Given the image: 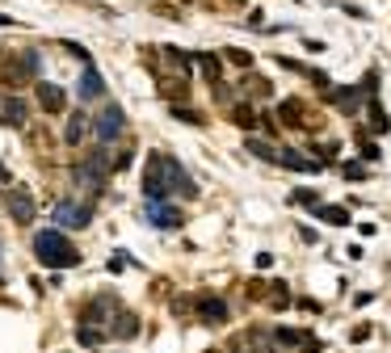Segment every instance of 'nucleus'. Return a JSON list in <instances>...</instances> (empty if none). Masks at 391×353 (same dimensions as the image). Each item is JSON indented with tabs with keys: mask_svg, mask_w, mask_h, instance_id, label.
<instances>
[{
	"mask_svg": "<svg viewBox=\"0 0 391 353\" xmlns=\"http://www.w3.org/2000/svg\"><path fill=\"white\" fill-rule=\"evenodd\" d=\"M34 252H38V261H42L46 269H72V265H80L76 244H72L64 231H55V227L34 236Z\"/></svg>",
	"mask_w": 391,
	"mask_h": 353,
	"instance_id": "f257e3e1",
	"label": "nucleus"
},
{
	"mask_svg": "<svg viewBox=\"0 0 391 353\" xmlns=\"http://www.w3.org/2000/svg\"><path fill=\"white\" fill-rule=\"evenodd\" d=\"M30 76H38V55L34 50H0V84L21 88Z\"/></svg>",
	"mask_w": 391,
	"mask_h": 353,
	"instance_id": "f03ea898",
	"label": "nucleus"
},
{
	"mask_svg": "<svg viewBox=\"0 0 391 353\" xmlns=\"http://www.w3.org/2000/svg\"><path fill=\"white\" fill-rule=\"evenodd\" d=\"M143 193L147 198H169V156H160V151H152L147 156V169H143Z\"/></svg>",
	"mask_w": 391,
	"mask_h": 353,
	"instance_id": "7ed1b4c3",
	"label": "nucleus"
},
{
	"mask_svg": "<svg viewBox=\"0 0 391 353\" xmlns=\"http://www.w3.org/2000/svg\"><path fill=\"white\" fill-rule=\"evenodd\" d=\"M228 353H273V336L257 332V328H240V332H232Z\"/></svg>",
	"mask_w": 391,
	"mask_h": 353,
	"instance_id": "20e7f679",
	"label": "nucleus"
},
{
	"mask_svg": "<svg viewBox=\"0 0 391 353\" xmlns=\"http://www.w3.org/2000/svg\"><path fill=\"white\" fill-rule=\"evenodd\" d=\"M278 118H282V126H295V131H311V126H316V114L307 110L303 97L282 101V106H278Z\"/></svg>",
	"mask_w": 391,
	"mask_h": 353,
	"instance_id": "39448f33",
	"label": "nucleus"
},
{
	"mask_svg": "<svg viewBox=\"0 0 391 353\" xmlns=\"http://www.w3.org/2000/svg\"><path fill=\"white\" fill-rule=\"evenodd\" d=\"M147 223H156L160 231H177L185 219H181V211L173 207V202H164V198H147Z\"/></svg>",
	"mask_w": 391,
	"mask_h": 353,
	"instance_id": "423d86ee",
	"label": "nucleus"
},
{
	"mask_svg": "<svg viewBox=\"0 0 391 353\" xmlns=\"http://www.w3.org/2000/svg\"><path fill=\"white\" fill-rule=\"evenodd\" d=\"M122 126H127L122 106H105V110L97 114V122H93V131H97V139H101V143H114V139L122 135Z\"/></svg>",
	"mask_w": 391,
	"mask_h": 353,
	"instance_id": "0eeeda50",
	"label": "nucleus"
},
{
	"mask_svg": "<svg viewBox=\"0 0 391 353\" xmlns=\"http://www.w3.org/2000/svg\"><path fill=\"white\" fill-rule=\"evenodd\" d=\"M89 219H93L89 207H76V202H55V223H60V227L80 231V227H89Z\"/></svg>",
	"mask_w": 391,
	"mask_h": 353,
	"instance_id": "6e6552de",
	"label": "nucleus"
},
{
	"mask_svg": "<svg viewBox=\"0 0 391 353\" xmlns=\"http://www.w3.org/2000/svg\"><path fill=\"white\" fill-rule=\"evenodd\" d=\"M194 307H198V320L210 324V328H215V324H228V303H223L219 294H202Z\"/></svg>",
	"mask_w": 391,
	"mask_h": 353,
	"instance_id": "1a4fd4ad",
	"label": "nucleus"
},
{
	"mask_svg": "<svg viewBox=\"0 0 391 353\" xmlns=\"http://www.w3.org/2000/svg\"><path fill=\"white\" fill-rule=\"evenodd\" d=\"M34 198H30V189H9V215H13V223H34Z\"/></svg>",
	"mask_w": 391,
	"mask_h": 353,
	"instance_id": "9d476101",
	"label": "nucleus"
},
{
	"mask_svg": "<svg viewBox=\"0 0 391 353\" xmlns=\"http://www.w3.org/2000/svg\"><path fill=\"white\" fill-rule=\"evenodd\" d=\"M38 106H42V114H64V110H68V97H64L60 84L42 80V84H38Z\"/></svg>",
	"mask_w": 391,
	"mask_h": 353,
	"instance_id": "9b49d317",
	"label": "nucleus"
},
{
	"mask_svg": "<svg viewBox=\"0 0 391 353\" xmlns=\"http://www.w3.org/2000/svg\"><path fill=\"white\" fill-rule=\"evenodd\" d=\"M109 324H114V328H109V336H118V341H135V336H139V316H135V312H122V307H118Z\"/></svg>",
	"mask_w": 391,
	"mask_h": 353,
	"instance_id": "f8f14e48",
	"label": "nucleus"
},
{
	"mask_svg": "<svg viewBox=\"0 0 391 353\" xmlns=\"http://www.w3.org/2000/svg\"><path fill=\"white\" fill-rule=\"evenodd\" d=\"M169 189H173V193H185V198H194V193H198L194 177H190V173H185L173 156H169Z\"/></svg>",
	"mask_w": 391,
	"mask_h": 353,
	"instance_id": "ddd939ff",
	"label": "nucleus"
},
{
	"mask_svg": "<svg viewBox=\"0 0 391 353\" xmlns=\"http://www.w3.org/2000/svg\"><path fill=\"white\" fill-rule=\"evenodd\" d=\"M278 164H287V169H295V173H316V169H320V160H307L303 151H295V147H282V151H278Z\"/></svg>",
	"mask_w": 391,
	"mask_h": 353,
	"instance_id": "4468645a",
	"label": "nucleus"
},
{
	"mask_svg": "<svg viewBox=\"0 0 391 353\" xmlns=\"http://www.w3.org/2000/svg\"><path fill=\"white\" fill-rule=\"evenodd\" d=\"M101 93H105V80H101V72L89 64V68H84V76H80V101H97Z\"/></svg>",
	"mask_w": 391,
	"mask_h": 353,
	"instance_id": "2eb2a0df",
	"label": "nucleus"
},
{
	"mask_svg": "<svg viewBox=\"0 0 391 353\" xmlns=\"http://www.w3.org/2000/svg\"><path fill=\"white\" fill-rule=\"evenodd\" d=\"M0 122H5V126H26V101L21 97H5V106H0Z\"/></svg>",
	"mask_w": 391,
	"mask_h": 353,
	"instance_id": "dca6fc26",
	"label": "nucleus"
},
{
	"mask_svg": "<svg viewBox=\"0 0 391 353\" xmlns=\"http://www.w3.org/2000/svg\"><path fill=\"white\" fill-rule=\"evenodd\" d=\"M160 97H164V101H173V106H177L181 97H190L185 76H160Z\"/></svg>",
	"mask_w": 391,
	"mask_h": 353,
	"instance_id": "f3484780",
	"label": "nucleus"
},
{
	"mask_svg": "<svg viewBox=\"0 0 391 353\" xmlns=\"http://www.w3.org/2000/svg\"><path fill=\"white\" fill-rule=\"evenodd\" d=\"M84 135H89V118H84V114H72V118H68V126H64V143L80 147V143H84Z\"/></svg>",
	"mask_w": 391,
	"mask_h": 353,
	"instance_id": "a211bd4d",
	"label": "nucleus"
},
{
	"mask_svg": "<svg viewBox=\"0 0 391 353\" xmlns=\"http://www.w3.org/2000/svg\"><path fill=\"white\" fill-rule=\"evenodd\" d=\"M232 122H236L240 131H253V126H257L261 118H257V110L248 106V101H240V106H232Z\"/></svg>",
	"mask_w": 391,
	"mask_h": 353,
	"instance_id": "6ab92c4d",
	"label": "nucleus"
},
{
	"mask_svg": "<svg viewBox=\"0 0 391 353\" xmlns=\"http://www.w3.org/2000/svg\"><path fill=\"white\" fill-rule=\"evenodd\" d=\"M269 290H273V294H269L265 303H269L273 312H287V307H291V286H287V282H273Z\"/></svg>",
	"mask_w": 391,
	"mask_h": 353,
	"instance_id": "aec40b11",
	"label": "nucleus"
},
{
	"mask_svg": "<svg viewBox=\"0 0 391 353\" xmlns=\"http://www.w3.org/2000/svg\"><path fill=\"white\" fill-rule=\"evenodd\" d=\"M366 118H370V131H374V135H383V131L391 126V122H387V110L379 106L374 97H370V106H366Z\"/></svg>",
	"mask_w": 391,
	"mask_h": 353,
	"instance_id": "412c9836",
	"label": "nucleus"
},
{
	"mask_svg": "<svg viewBox=\"0 0 391 353\" xmlns=\"http://www.w3.org/2000/svg\"><path fill=\"white\" fill-rule=\"evenodd\" d=\"M316 211H320V219L332 223V227H345V223H349V211H345V207H324V202H320Z\"/></svg>",
	"mask_w": 391,
	"mask_h": 353,
	"instance_id": "4be33fe9",
	"label": "nucleus"
},
{
	"mask_svg": "<svg viewBox=\"0 0 391 353\" xmlns=\"http://www.w3.org/2000/svg\"><path fill=\"white\" fill-rule=\"evenodd\" d=\"M248 156H257V160H278V151L265 143V139H257V135H248Z\"/></svg>",
	"mask_w": 391,
	"mask_h": 353,
	"instance_id": "5701e85b",
	"label": "nucleus"
},
{
	"mask_svg": "<svg viewBox=\"0 0 391 353\" xmlns=\"http://www.w3.org/2000/svg\"><path fill=\"white\" fill-rule=\"evenodd\" d=\"M332 101H337V106H341L345 114H358V101H362V97H358V93H349V88H337V93H332Z\"/></svg>",
	"mask_w": 391,
	"mask_h": 353,
	"instance_id": "b1692460",
	"label": "nucleus"
},
{
	"mask_svg": "<svg viewBox=\"0 0 391 353\" xmlns=\"http://www.w3.org/2000/svg\"><path fill=\"white\" fill-rule=\"evenodd\" d=\"M76 341L93 349V345H101V341H105V332H101V328H93V324H80V328H76Z\"/></svg>",
	"mask_w": 391,
	"mask_h": 353,
	"instance_id": "393cba45",
	"label": "nucleus"
},
{
	"mask_svg": "<svg viewBox=\"0 0 391 353\" xmlns=\"http://www.w3.org/2000/svg\"><path fill=\"white\" fill-rule=\"evenodd\" d=\"M198 72H202L210 84H219V59H215V55H198Z\"/></svg>",
	"mask_w": 391,
	"mask_h": 353,
	"instance_id": "a878e982",
	"label": "nucleus"
},
{
	"mask_svg": "<svg viewBox=\"0 0 391 353\" xmlns=\"http://www.w3.org/2000/svg\"><path fill=\"white\" fill-rule=\"evenodd\" d=\"M173 118H177V122H190V126H202V114L190 110V106H173Z\"/></svg>",
	"mask_w": 391,
	"mask_h": 353,
	"instance_id": "bb28decb",
	"label": "nucleus"
},
{
	"mask_svg": "<svg viewBox=\"0 0 391 353\" xmlns=\"http://www.w3.org/2000/svg\"><path fill=\"white\" fill-rule=\"evenodd\" d=\"M248 93H253V97H269V93H273V84H269L265 76H253V80H248Z\"/></svg>",
	"mask_w": 391,
	"mask_h": 353,
	"instance_id": "cd10ccee",
	"label": "nucleus"
},
{
	"mask_svg": "<svg viewBox=\"0 0 391 353\" xmlns=\"http://www.w3.org/2000/svg\"><path fill=\"white\" fill-rule=\"evenodd\" d=\"M303 341H307V336L295 332V328H282V332H278V345H291V349H295V345H303Z\"/></svg>",
	"mask_w": 391,
	"mask_h": 353,
	"instance_id": "c85d7f7f",
	"label": "nucleus"
},
{
	"mask_svg": "<svg viewBox=\"0 0 391 353\" xmlns=\"http://www.w3.org/2000/svg\"><path fill=\"white\" fill-rule=\"evenodd\" d=\"M223 55H228V59H232L236 68H248V64H253V55H248V50H240V46H232V50H223Z\"/></svg>",
	"mask_w": 391,
	"mask_h": 353,
	"instance_id": "c756f323",
	"label": "nucleus"
},
{
	"mask_svg": "<svg viewBox=\"0 0 391 353\" xmlns=\"http://www.w3.org/2000/svg\"><path fill=\"white\" fill-rule=\"evenodd\" d=\"M295 202H299V207H320V198H316V189H299V193H295Z\"/></svg>",
	"mask_w": 391,
	"mask_h": 353,
	"instance_id": "7c9ffc66",
	"label": "nucleus"
},
{
	"mask_svg": "<svg viewBox=\"0 0 391 353\" xmlns=\"http://www.w3.org/2000/svg\"><path fill=\"white\" fill-rule=\"evenodd\" d=\"M118 269H127V252H114V257H109V274H118Z\"/></svg>",
	"mask_w": 391,
	"mask_h": 353,
	"instance_id": "2f4dec72",
	"label": "nucleus"
},
{
	"mask_svg": "<svg viewBox=\"0 0 391 353\" xmlns=\"http://www.w3.org/2000/svg\"><path fill=\"white\" fill-rule=\"evenodd\" d=\"M345 177H349V181H362V177H366V169H362V164H345Z\"/></svg>",
	"mask_w": 391,
	"mask_h": 353,
	"instance_id": "473e14b6",
	"label": "nucleus"
},
{
	"mask_svg": "<svg viewBox=\"0 0 391 353\" xmlns=\"http://www.w3.org/2000/svg\"><path fill=\"white\" fill-rule=\"evenodd\" d=\"M362 156H366V160H379V147H374L370 139H362Z\"/></svg>",
	"mask_w": 391,
	"mask_h": 353,
	"instance_id": "72a5a7b5",
	"label": "nucleus"
},
{
	"mask_svg": "<svg viewBox=\"0 0 391 353\" xmlns=\"http://www.w3.org/2000/svg\"><path fill=\"white\" fill-rule=\"evenodd\" d=\"M0 181H9V169H5V164H0Z\"/></svg>",
	"mask_w": 391,
	"mask_h": 353,
	"instance_id": "f704fd0d",
	"label": "nucleus"
},
{
	"mask_svg": "<svg viewBox=\"0 0 391 353\" xmlns=\"http://www.w3.org/2000/svg\"><path fill=\"white\" fill-rule=\"evenodd\" d=\"M0 26H13V17H5V13H0Z\"/></svg>",
	"mask_w": 391,
	"mask_h": 353,
	"instance_id": "c9c22d12",
	"label": "nucleus"
},
{
	"mask_svg": "<svg viewBox=\"0 0 391 353\" xmlns=\"http://www.w3.org/2000/svg\"><path fill=\"white\" fill-rule=\"evenodd\" d=\"M206 353H219V349H206Z\"/></svg>",
	"mask_w": 391,
	"mask_h": 353,
	"instance_id": "e433bc0d",
	"label": "nucleus"
}]
</instances>
